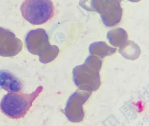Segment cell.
<instances>
[{
    "label": "cell",
    "mask_w": 149,
    "mask_h": 126,
    "mask_svg": "<svg viewBox=\"0 0 149 126\" xmlns=\"http://www.w3.org/2000/svg\"><path fill=\"white\" fill-rule=\"evenodd\" d=\"M23 44L13 33L0 27V56L13 57L22 50Z\"/></svg>",
    "instance_id": "obj_7"
},
{
    "label": "cell",
    "mask_w": 149,
    "mask_h": 126,
    "mask_svg": "<svg viewBox=\"0 0 149 126\" xmlns=\"http://www.w3.org/2000/svg\"><path fill=\"white\" fill-rule=\"evenodd\" d=\"M26 45L28 51L38 55L42 63H49L56 58L59 54V48L49 43L46 31L42 28L30 31L26 38Z\"/></svg>",
    "instance_id": "obj_4"
},
{
    "label": "cell",
    "mask_w": 149,
    "mask_h": 126,
    "mask_svg": "<svg viewBox=\"0 0 149 126\" xmlns=\"http://www.w3.org/2000/svg\"><path fill=\"white\" fill-rule=\"evenodd\" d=\"M0 87L10 93L19 92L22 86L20 81L9 72L0 71Z\"/></svg>",
    "instance_id": "obj_8"
},
{
    "label": "cell",
    "mask_w": 149,
    "mask_h": 126,
    "mask_svg": "<svg viewBox=\"0 0 149 126\" xmlns=\"http://www.w3.org/2000/svg\"><path fill=\"white\" fill-rule=\"evenodd\" d=\"M91 94V93L87 91H77L69 97L64 110L69 120L72 123H79L83 120L84 113L83 105Z\"/></svg>",
    "instance_id": "obj_6"
},
{
    "label": "cell",
    "mask_w": 149,
    "mask_h": 126,
    "mask_svg": "<svg viewBox=\"0 0 149 126\" xmlns=\"http://www.w3.org/2000/svg\"><path fill=\"white\" fill-rule=\"evenodd\" d=\"M43 89L38 87L31 93L19 92L9 93L5 95L0 103V109L7 116L12 119L23 118L27 114L35 100Z\"/></svg>",
    "instance_id": "obj_1"
},
{
    "label": "cell",
    "mask_w": 149,
    "mask_h": 126,
    "mask_svg": "<svg viewBox=\"0 0 149 126\" xmlns=\"http://www.w3.org/2000/svg\"><path fill=\"white\" fill-rule=\"evenodd\" d=\"M116 49L110 47L105 42H100L92 43L89 47L90 53L102 58L111 55L116 52Z\"/></svg>",
    "instance_id": "obj_10"
},
{
    "label": "cell",
    "mask_w": 149,
    "mask_h": 126,
    "mask_svg": "<svg viewBox=\"0 0 149 126\" xmlns=\"http://www.w3.org/2000/svg\"><path fill=\"white\" fill-rule=\"evenodd\" d=\"M21 11L23 18L30 24L41 25L53 17L54 8L51 0H25Z\"/></svg>",
    "instance_id": "obj_5"
},
{
    "label": "cell",
    "mask_w": 149,
    "mask_h": 126,
    "mask_svg": "<svg viewBox=\"0 0 149 126\" xmlns=\"http://www.w3.org/2000/svg\"><path fill=\"white\" fill-rule=\"evenodd\" d=\"M107 37L112 46L121 48L128 42L127 33L122 28H117L110 30L107 33Z\"/></svg>",
    "instance_id": "obj_9"
},
{
    "label": "cell",
    "mask_w": 149,
    "mask_h": 126,
    "mask_svg": "<svg viewBox=\"0 0 149 126\" xmlns=\"http://www.w3.org/2000/svg\"><path fill=\"white\" fill-rule=\"evenodd\" d=\"M102 61L96 56H89L82 65L73 69V80L79 89L87 92L97 90L101 85L99 72Z\"/></svg>",
    "instance_id": "obj_2"
},
{
    "label": "cell",
    "mask_w": 149,
    "mask_h": 126,
    "mask_svg": "<svg viewBox=\"0 0 149 126\" xmlns=\"http://www.w3.org/2000/svg\"><path fill=\"white\" fill-rule=\"evenodd\" d=\"M128 1L132 2H138L140 1V0H128Z\"/></svg>",
    "instance_id": "obj_11"
},
{
    "label": "cell",
    "mask_w": 149,
    "mask_h": 126,
    "mask_svg": "<svg viewBox=\"0 0 149 126\" xmlns=\"http://www.w3.org/2000/svg\"><path fill=\"white\" fill-rule=\"evenodd\" d=\"M123 0H80L79 5L89 12H96L101 15L103 24L113 27L121 21L123 9L120 3Z\"/></svg>",
    "instance_id": "obj_3"
}]
</instances>
